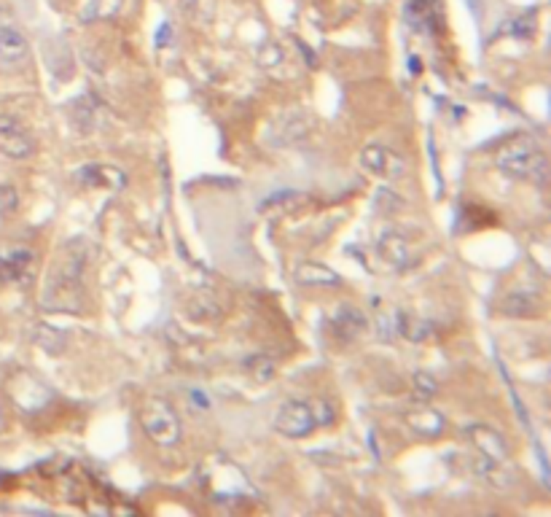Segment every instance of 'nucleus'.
Segmentation results:
<instances>
[{"label": "nucleus", "instance_id": "obj_1", "mask_svg": "<svg viewBox=\"0 0 551 517\" xmlns=\"http://www.w3.org/2000/svg\"><path fill=\"white\" fill-rule=\"evenodd\" d=\"M495 164L500 173L509 178H519V181H533V183H546L549 178V162L546 154L538 146L533 137H514L503 149L497 151Z\"/></svg>", "mask_w": 551, "mask_h": 517}, {"label": "nucleus", "instance_id": "obj_2", "mask_svg": "<svg viewBox=\"0 0 551 517\" xmlns=\"http://www.w3.org/2000/svg\"><path fill=\"white\" fill-rule=\"evenodd\" d=\"M83 254L76 251V245L67 248V256L57 261L46 291V307L52 310H79L81 280H83Z\"/></svg>", "mask_w": 551, "mask_h": 517}, {"label": "nucleus", "instance_id": "obj_3", "mask_svg": "<svg viewBox=\"0 0 551 517\" xmlns=\"http://www.w3.org/2000/svg\"><path fill=\"white\" fill-rule=\"evenodd\" d=\"M140 423H143V431L161 448L175 445L180 439V418L173 404L164 399H148L140 412Z\"/></svg>", "mask_w": 551, "mask_h": 517}, {"label": "nucleus", "instance_id": "obj_4", "mask_svg": "<svg viewBox=\"0 0 551 517\" xmlns=\"http://www.w3.org/2000/svg\"><path fill=\"white\" fill-rule=\"evenodd\" d=\"M315 412H312V404L309 402H301V399H291L285 402L274 418V428L280 431L282 436H291V439H301V436H309L315 431Z\"/></svg>", "mask_w": 551, "mask_h": 517}, {"label": "nucleus", "instance_id": "obj_5", "mask_svg": "<svg viewBox=\"0 0 551 517\" xmlns=\"http://www.w3.org/2000/svg\"><path fill=\"white\" fill-rule=\"evenodd\" d=\"M35 151V140L30 137L25 124L8 113L0 116V154L8 159H27Z\"/></svg>", "mask_w": 551, "mask_h": 517}, {"label": "nucleus", "instance_id": "obj_6", "mask_svg": "<svg viewBox=\"0 0 551 517\" xmlns=\"http://www.w3.org/2000/svg\"><path fill=\"white\" fill-rule=\"evenodd\" d=\"M207 482H210V490L215 493V499H234V496H242L248 490L245 475H242L234 463L224 461V458H218L210 466Z\"/></svg>", "mask_w": 551, "mask_h": 517}, {"label": "nucleus", "instance_id": "obj_7", "mask_svg": "<svg viewBox=\"0 0 551 517\" xmlns=\"http://www.w3.org/2000/svg\"><path fill=\"white\" fill-rule=\"evenodd\" d=\"M309 132H312V119L307 113L288 110V113H282V116L274 119L272 132H269V143H274V146H294L298 140H304Z\"/></svg>", "mask_w": 551, "mask_h": 517}, {"label": "nucleus", "instance_id": "obj_8", "mask_svg": "<svg viewBox=\"0 0 551 517\" xmlns=\"http://www.w3.org/2000/svg\"><path fill=\"white\" fill-rule=\"evenodd\" d=\"M35 254L25 245H6L0 248V283H16L25 280L33 267Z\"/></svg>", "mask_w": 551, "mask_h": 517}, {"label": "nucleus", "instance_id": "obj_9", "mask_svg": "<svg viewBox=\"0 0 551 517\" xmlns=\"http://www.w3.org/2000/svg\"><path fill=\"white\" fill-rule=\"evenodd\" d=\"M465 436L470 439V445L476 448L479 455L497 463L509 461V445H506V439L497 434L495 428H489V426H470V428H465Z\"/></svg>", "mask_w": 551, "mask_h": 517}, {"label": "nucleus", "instance_id": "obj_10", "mask_svg": "<svg viewBox=\"0 0 551 517\" xmlns=\"http://www.w3.org/2000/svg\"><path fill=\"white\" fill-rule=\"evenodd\" d=\"M294 280L301 286H318V288H336L342 286V275L334 273L331 267L318 264V261H301L294 267Z\"/></svg>", "mask_w": 551, "mask_h": 517}, {"label": "nucleus", "instance_id": "obj_11", "mask_svg": "<svg viewBox=\"0 0 551 517\" xmlns=\"http://www.w3.org/2000/svg\"><path fill=\"white\" fill-rule=\"evenodd\" d=\"M361 164L369 173H374L379 178H393L398 176V170H401L398 157L390 149H385V146H376V143H371V146H366L361 151Z\"/></svg>", "mask_w": 551, "mask_h": 517}, {"label": "nucleus", "instance_id": "obj_12", "mask_svg": "<svg viewBox=\"0 0 551 517\" xmlns=\"http://www.w3.org/2000/svg\"><path fill=\"white\" fill-rule=\"evenodd\" d=\"M331 331H334L336 340L352 342L358 334L366 331V315H363L358 307L342 305V307L334 310V315H331Z\"/></svg>", "mask_w": 551, "mask_h": 517}, {"label": "nucleus", "instance_id": "obj_13", "mask_svg": "<svg viewBox=\"0 0 551 517\" xmlns=\"http://www.w3.org/2000/svg\"><path fill=\"white\" fill-rule=\"evenodd\" d=\"M27 38L13 28H0V68H13L27 59Z\"/></svg>", "mask_w": 551, "mask_h": 517}, {"label": "nucleus", "instance_id": "obj_14", "mask_svg": "<svg viewBox=\"0 0 551 517\" xmlns=\"http://www.w3.org/2000/svg\"><path fill=\"white\" fill-rule=\"evenodd\" d=\"M79 181L83 186H103V189H121L124 186V173L108 164H86L79 170Z\"/></svg>", "mask_w": 551, "mask_h": 517}, {"label": "nucleus", "instance_id": "obj_15", "mask_svg": "<svg viewBox=\"0 0 551 517\" xmlns=\"http://www.w3.org/2000/svg\"><path fill=\"white\" fill-rule=\"evenodd\" d=\"M406 423H409L412 431H417V434H422V436H439L443 431V418L430 407L412 409V412L406 415Z\"/></svg>", "mask_w": 551, "mask_h": 517}, {"label": "nucleus", "instance_id": "obj_16", "mask_svg": "<svg viewBox=\"0 0 551 517\" xmlns=\"http://www.w3.org/2000/svg\"><path fill=\"white\" fill-rule=\"evenodd\" d=\"M379 254H382L385 261L393 264V267H403V264L409 261V245H406V240H403L401 234L385 232V234L379 237Z\"/></svg>", "mask_w": 551, "mask_h": 517}, {"label": "nucleus", "instance_id": "obj_17", "mask_svg": "<svg viewBox=\"0 0 551 517\" xmlns=\"http://www.w3.org/2000/svg\"><path fill=\"white\" fill-rule=\"evenodd\" d=\"M395 331L412 342H422L430 337V324L412 313H395Z\"/></svg>", "mask_w": 551, "mask_h": 517}, {"label": "nucleus", "instance_id": "obj_18", "mask_svg": "<svg viewBox=\"0 0 551 517\" xmlns=\"http://www.w3.org/2000/svg\"><path fill=\"white\" fill-rule=\"evenodd\" d=\"M535 302L538 297L535 294H530V291H511L509 297L503 300V305H500V310L506 315H533L535 313Z\"/></svg>", "mask_w": 551, "mask_h": 517}, {"label": "nucleus", "instance_id": "obj_19", "mask_svg": "<svg viewBox=\"0 0 551 517\" xmlns=\"http://www.w3.org/2000/svg\"><path fill=\"white\" fill-rule=\"evenodd\" d=\"M406 19H409L414 28L425 30V28H433V22L439 19V14H436L433 3H428V0H409V6H406Z\"/></svg>", "mask_w": 551, "mask_h": 517}, {"label": "nucleus", "instance_id": "obj_20", "mask_svg": "<svg viewBox=\"0 0 551 517\" xmlns=\"http://www.w3.org/2000/svg\"><path fill=\"white\" fill-rule=\"evenodd\" d=\"M439 391V382L428 372H417L414 375V399L417 402H430Z\"/></svg>", "mask_w": 551, "mask_h": 517}, {"label": "nucleus", "instance_id": "obj_21", "mask_svg": "<svg viewBox=\"0 0 551 517\" xmlns=\"http://www.w3.org/2000/svg\"><path fill=\"white\" fill-rule=\"evenodd\" d=\"M248 372L253 375L255 380L267 382L274 377V361L267 358V356H253V358H248Z\"/></svg>", "mask_w": 551, "mask_h": 517}, {"label": "nucleus", "instance_id": "obj_22", "mask_svg": "<svg viewBox=\"0 0 551 517\" xmlns=\"http://www.w3.org/2000/svg\"><path fill=\"white\" fill-rule=\"evenodd\" d=\"M119 6H121V0H92L89 8L83 11V22H92V19H100V16L116 14Z\"/></svg>", "mask_w": 551, "mask_h": 517}, {"label": "nucleus", "instance_id": "obj_23", "mask_svg": "<svg viewBox=\"0 0 551 517\" xmlns=\"http://www.w3.org/2000/svg\"><path fill=\"white\" fill-rule=\"evenodd\" d=\"M188 313L194 315L197 321H210V318H218V315H221V307H218L213 300L202 297V300H194L188 305Z\"/></svg>", "mask_w": 551, "mask_h": 517}, {"label": "nucleus", "instance_id": "obj_24", "mask_svg": "<svg viewBox=\"0 0 551 517\" xmlns=\"http://www.w3.org/2000/svg\"><path fill=\"white\" fill-rule=\"evenodd\" d=\"M38 345L40 348H46L49 353H59L62 348H65V334H59V331H54V329H40L38 331Z\"/></svg>", "mask_w": 551, "mask_h": 517}, {"label": "nucleus", "instance_id": "obj_25", "mask_svg": "<svg viewBox=\"0 0 551 517\" xmlns=\"http://www.w3.org/2000/svg\"><path fill=\"white\" fill-rule=\"evenodd\" d=\"M282 59V49L277 43H267L261 52H258V62L264 65V68H272V65H277Z\"/></svg>", "mask_w": 551, "mask_h": 517}, {"label": "nucleus", "instance_id": "obj_26", "mask_svg": "<svg viewBox=\"0 0 551 517\" xmlns=\"http://www.w3.org/2000/svg\"><path fill=\"white\" fill-rule=\"evenodd\" d=\"M296 203V191H274L272 197H267L261 203V210H269V208H280V205H291Z\"/></svg>", "mask_w": 551, "mask_h": 517}, {"label": "nucleus", "instance_id": "obj_27", "mask_svg": "<svg viewBox=\"0 0 551 517\" xmlns=\"http://www.w3.org/2000/svg\"><path fill=\"white\" fill-rule=\"evenodd\" d=\"M312 412H315V423H318V426H325V423H331L336 418V412L331 409L328 402H315V404H312Z\"/></svg>", "mask_w": 551, "mask_h": 517}, {"label": "nucleus", "instance_id": "obj_28", "mask_svg": "<svg viewBox=\"0 0 551 517\" xmlns=\"http://www.w3.org/2000/svg\"><path fill=\"white\" fill-rule=\"evenodd\" d=\"M11 194H13L11 186H3V189H0V203L6 205V208H13V203H16Z\"/></svg>", "mask_w": 551, "mask_h": 517}, {"label": "nucleus", "instance_id": "obj_29", "mask_svg": "<svg viewBox=\"0 0 551 517\" xmlns=\"http://www.w3.org/2000/svg\"><path fill=\"white\" fill-rule=\"evenodd\" d=\"M0 426H3V412H0Z\"/></svg>", "mask_w": 551, "mask_h": 517}]
</instances>
